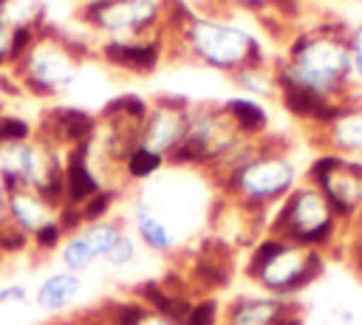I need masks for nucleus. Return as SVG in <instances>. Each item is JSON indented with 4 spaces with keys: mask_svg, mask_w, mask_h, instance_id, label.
I'll use <instances>...</instances> for the list:
<instances>
[{
    "mask_svg": "<svg viewBox=\"0 0 362 325\" xmlns=\"http://www.w3.org/2000/svg\"><path fill=\"white\" fill-rule=\"evenodd\" d=\"M37 136L59 150H68L96 138V119L82 107H51L42 113Z\"/></svg>",
    "mask_w": 362,
    "mask_h": 325,
    "instance_id": "12",
    "label": "nucleus"
},
{
    "mask_svg": "<svg viewBox=\"0 0 362 325\" xmlns=\"http://www.w3.org/2000/svg\"><path fill=\"white\" fill-rule=\"evenodd\" d=\"M277 88L305 90L328 105L354 99L348 25L342 20H322L288 40L283 59L274 65Z\"/></svg>",
    "mask_w": 362,
    "mask_h": 325,
    "instance_id": "1",
    "label": "nucleus"
},
{
    "mask_svg": "<svg viewBox=\"0 0 362 325\" xmlns=\"http://www.w3.org/2000/svg\"><path fill=\"white\" fill-rule=\"evenodd\" d=\"M31 246V237L23 232V229H17L6 215L0 218V254L6 257V254H20V252H25Z\"/></svg>",
    "mask_w": 362,
    "mask_h": 325,
    "instance_id": "27",
    "label": "nucleus"
},
{
    "mask_svg": "<svg viewBox=\"0 0 362 325\" xmlns=\"http://www.w3.org/2000/svg\"><path fill=\"white\" fill-rule=\"evenodd\" d=\"M88 48L79 45L71 37L59 34H37L34 45L25 51V57L17 62V82L20 90H31L34 96H54L62 88H68L76 73L82 54Z\"/></svg>",
    "mask_w": 362,
    "mask_h": 325,
    "instance_id": "6",
    "label": "nucleus"
},
{
    "mask_svg": "<svg viewBox=\"0 0 362 325\" xmlns=\"http://www.w3.org/2000/svg\"><path fill=\"white\" fill-rule=\"evenodd\" d=\"M8 54H11V28L0 23V68L8 65Z\"/></svg>",
    "mask_w": 362,
    "mask_h": 325,
    "instance_id": "34",
    "label": "nucleus"
},
{
    "mask_svg": "<svg viewBox=\"0 0 362 325\" xmlns=\"http://www.w3.org/2000/svg\"><path fill=\"white\" fill-rule=\"evenodd\" d=\"M82 20L110 40H139L164 23V0H85Z\"/></svg>",
    "mask_w": 362,
    "mask_h": 325,
    "instance_id": "7",
    "label": "nucleus"
},
{
    "mask_svg": "<svg viewBox=\"0 0 362 325\" xmlns=\"http://www.w3.org/2000/svg\"><path fill=\"white\" fill-rule=\"evenodd\" d=\"M348 57H351V88L362 99V17L348 25Z\"/></svg>",
    "mask_w": 362,
    "mask_h": 325,
    "instance_id": "26",
    "label": "nucleus"
},
{
    "mask_svg": "<svg viewBox=\"0 0 362 325\" xmlns=\"http://www.w3.org/2000/svg\"><path fill=\"white\" fill-rule=\"evenodd\" d=\"M133 226H136L139 240H141L150 252H156V254H175L178 246H181L178 232H175V229L158 215V209L150 206L144 198H139L136 206H133Z\"/></svg>",
    "mask_w": 362,
    "mask_h": 325,
    "instance_id": "16",
    "label": "nucleus"
},
{
    "mask_svg": "<svg viewBox=\"0 0 362 325\" xmlns=\"http://www.w3.org/2000/svg\"><path fill=\"white\" fill-rule=\"evenodd\" d=\"M99 54L113 68H122V71H130V73H150L158 65V59H161V45L153 37L105 40Z\"/></svg>",
    "mask_w": 362,
    "mask_h": 325,
    "instance_id": "15",
    "label": "nucleus"
},
{
    "mask_svg": "<svg viewBox=\"0 0 362 325\" xmlns=\"http://www.w3.org/2000/svg\"><path fill=\"white\" fill-rule=\"evenodd\" d=\"M226 3L240 6V8H252V11H277L280 20L294 17V11H297V0H226Z\"/></svg>",
    "mask_w": 362,
    "mask_h": 325,
    "instance_id": "32",
    "label": "nucleus"
},
{
    "mask_svg": "<svg viewBox=\"0 0 362 325\" xmlns=\"http://www.w3.org/2000/svg\"><path fill=\"white\" fill-rule=\"evenodd\" d=\"M62 240H65V232H62V226L57 223V218H54V220H48L45 226H40V229L31 235V246H34L40 254H48V252L59 249V246H62Z\"/></svg>",
    "mask_w": 362,
    "mask_h": 325,
    "instance_id": "30",
    "label": "nucleus"
},
{
    "mask_svg": "<svg viewBox=\"0 0 362 325\" xmlns=\"http://www.w3.org/2000/svg\"><path fill=\"white\" fill-rule=\"evenodd\" d=\"M356 3H359V6H362V0H356Z\"/></svg>",
    "mask_w": 362,
    "mask_h": 325,
    "instance_id": "40",
    "label": "nucleus"
},
{
    "mask_svg": "<svg viewBox=\"0 0 362 325\" xmlns=\"http://www.w3.org/2000/svg\"><path fill=\"white\" fill-rule=\"evenodd\" d=\"M212 178L223 198L260 215H269L303 181L286 141L272 136L246 141Z\"/></svg>",
    "mask_w": 362,
    "mask_h": 325,
    "instance_id": "2",
    "label": "nucleus"
},
{
    "mask_svg": "<svg viewBox=\"0 0 362 325\" xmlns=\"http://www.w3.org/2000/svg\"><path fill=\"white\" fill-rule=\"evenodd\" d=\"M136 240L127 235V232H122V237L113 243V249L105 254V263L107 266H113V268H124V266H130L133 260H136Z\"/></svg>",
    "mask_w": 362,
    "mask_h": 325,
    "instance_id": "31",
    "label": "nucleus"
},
{
    "mask_svg": "<svg viewBox=\"0 0 362 325\" xmlns=\"http://www.w3.org/2000/svg\"><path fill=\"white\" fill-rule=\"evenodd\" d=\"M223 110H226V116L232 119V124L238 127V133L243 138H263V136H269L266 133L269 130V113H266V107L257 99H252V96H232V99L223 102Z\"/></svg>",
    "mask_w": 362,
    "mask_h": 325,
    "instance_id": "19",
    "label": "nucleus"
},
{
    "mask_svg": "<svg viewBox=\"0 0 362 325\" xmlns=\"http://www.w3.org/2000/svg\"><path fill=\"white\" fill-rule=\"evenodd\" d=\"M334 314H337V319H339L342 325H354V319H356V314H354V311H348V308H337Z\"/></svg>",
    "mask_w": 362,
    "mask_h": 325,
    "instance_id": "36",
    "label": "nucleus"
},
{
    "mask_svg": "<svg viewBox=\"0 0 362 325\" xmlns=\"http://www.w3.org/2000/svg\"><path fill=\"white\" fill-rule=\"evenodd\" d=\"M79 291H82V277L62 268V271L48 274V277L37 285L34 302H37V308L45 311V314H62V311H68V308L76 302Z\"/></svg>",
    "mask_w": 362,
    "mask_h": 325,
    "instance_id": "18",
    "label": "nucleus"
},
{
    "mask_svg": "<svg viewBox=\"0 0 362 325\" xmlns=\"http://www.w3.org/2000/svg\"><path fill=\"white\" fill-rule=\"evenodd\" d=\"M6 215V189H3V184H0V218Z\"/></svg>",
    "mask_w": 362,
    "mask_h": 325,
    "instance_id": "38",
    "label": "nucleus"
},
{
    "mask_svg": "<svg viewBox=\"0 0 362 325\" xmlns=\"http://www.w3.org/2000/svg\"><path fill=\"white\" fill-rule=\"evenodd\" d=\"M59 260L65 266V271H74V274H82L85 268H90V263H96L88 240L82 237V232H74L62 240L59 246Z\"/></svg>",
    "mask_w": 362,
    "mask_h": 325,
    "instance_id": "24",
    "label": "nucleus"
},
{
    "mask_svg": "<svg viewBox=\"0 0 362 325\" xmlns=\"http://www.w3.org/2000/svg\"><path fill=\"white\" fill-rule=\"evenodd\" d=\"M6 93H17V88H11V82H6V76H0V113L6 105Z\"/></svg>",
    "mask_w": 362,
    "mask_h": 325,
    "instance_id": "35",
    "label": "nucleus"
},
{
    "mask_svg": "<svg viewBox=\"0 0 362 325\" xmlns=\"http://www.w3.org/2000/svg\"><path fill=\"white\" fill-rule=\"evenodd\" d=\"M113 201H116V192L113 189H99L93 198H88L82 206H79V212H82V220L85 223H96V220H105L107 218V212H110V206H113Z\"/></svg>",
    "mask_w": 362,
    "mask_h": 325,
    "instance_id": "28",
    "label": "nucleus"
},
{
    "mask_svg": "<svg viewBox=\"0 0 362 325\" xmlns=\"http://www.w3.org/2000/svg\"><path fill=\"white\" fill-rule=\"evenodd\" d=\"M0 263H3V254H0Z\"/></svg>",
    "mask_w": 362,
    "mask_h": 325,
    "instance_id": "39",
    "label": "nucleus"
},
{
    "mask_svg": "<svg viewBox=\"0 0 362 325\" xmlns=\"http://www.w3.org/2000/svg\"><path fill=\"white\" fill-rule=\"evenodd\" d=\"M102 325H178L164 314L150 311L136 297L133 300H116L105 305V317H99Z\"/></svg>",
    "mask_w": 362,
    "mask_h": 325,
    "instance_id": "20",
    "label": "nucleus"
},
{
    "mask_svg": "<svg viewBox=\"0 0 362 325\" xmlns=\"http://www.w3.org/2000/svg\"><path fill=\"white\" fill-rule=\"evenodd\" d=\"M48 325H99L96 319H57V322H48Z\"/></svg>",
    "mask_w": 362,
    "mask_h": 325,
    "instance_id": "37",
    "label": "nucleus"
},
{
    "mask_svg": "<svg viewBox=\"0 0 362 325\" xmlns=\"http://www.w3.org/2000/svg\"><path fill=\"white\" fill-rule=\"evenodd\" d=\"M320 153H334L362 161V99L354 96L334 110V116L317 127Z\"/></svg>",
    "mask_w": 362,
    "mask_h": 325,
    "instance_id": "10",
    "label": "nucleus"
},
{
    "mask_svg": "<svg viewBox=\"0 0 362 325\" xmlns=\"http://www.w3.org/2000/svg\"><path fill=\"white\" fill-rule=\"evenodd\" d=\"M96 322H99V319H96ZM99 325H102V322H99Z\"/></svg>",
    "mask_w": 362,
    "mask_h": 325,
    "instance_id": "41",
    "label": "nucleus"
},
{
    "mask_svg": "<svg viewBox=\"0 0 362 325\" xmlns=\"http://www.w3.org/2000/svg\"><path fill=\"white\" fill-rule=\"evenodd\" d=\"M269 235L328 254L334 249H342L345 223L325 201V195L303 178L269 215Z\"/></svg>",
    "mask_w": 362,
    "mask_h": 325,
    "instance_id": "4",
    "label": "nucleus"
},
{
    "mask_svg": "<svg viewBox=\"0 0 362 325\" xmlns=\"http://www.w3.org/2000/svg\"><path fill=\"white\" fill-rule=\"evenodd\" d=\"M232 79L238 82V88H243L252 99H272L277 96V76L274 68L269 65H257V68H243L238 73H232Z\"/></svg>",
    "mask_w": 362,
    "mask_h": 325,
    "instance_id": "21",
    "label": "nucleus"
},
{
    "mask_svg": "<svg viewBox=\"0 0 362 325\" xmlns=\"http://www.w3.org/2000/svg\"><path fill=\"white\" fill-rule=\"evenodd\" d=\"M232 246L221 237H206L201 240V246L192 254V266H189V285L201 288V291H218L226 288L232 280Z\"/></svg>",
    "mask_w": 362,
    "mask_h": 325,
    "instance_id": "13",
    "label": "nucleus"
},
{
    "mask_svg": "<svg viewBox=\"0 0 362 325\" xmlns=\"http://www.w3.org/2000/svg\"><path fill=\"white\" fill-rule=\"evenodd\" d=\"M90 147L88 144H76L65 150V172H62V187H65V203L68 206H82L88 198H93L102 189V181L96 175V170L90 167ZM62 203V206H65Z\"/></svg>",
    "mask_w": 362,
    "mask_h": 325,
    "instance_id": "14",
    "label": "nucleus"
},
{
    "mask_svg": "<svg viewBox=\"0 0 362 325\" xmlns=\"http://www.w3.org/2000/svg\"><path fill=\"white\" fill-rule=\"evenodd\" d=\"M187 119H189V107L184 99H173V96L158 99L156 105H150V110L141 122L139 144L167 158L181 144V138L187 133Z\"/></svg>",
    "mask_w": 362,
    "mask_h": 325,
    "instance_id": "9",
    "label": "nucleus"
},
{
    "mask_svg": "<svg viewBox=\"0 0 362 325\" xmlns=\"http://www.w3.org/2000/svg\"><path fill=\"white\" fill-rule=\"evenodd\" d=\"M305 181L325 195V201L334 206V212L345 226L362 212V161L334 153H320L308 164Z\"/></svg>",
    "mask_w": 362,
    "mask_h": 325,
    "instance_id": "8",
    "label": "nucleus"
},
{
    "mask_svg": "<svg viewBox=\"0 0 362 325\" xmlns=\"http://www.w3.org/2000/svg\"><path fill=\"white\" fill-rule=\"evenodd\" d=\"M34 138L31 124L23 116H11V113H0V144H14V141H28Z\"/></svg>",
    "mask_w": 362,
    "mask_h": 325,
    "instance_id": "29",
    "label": "nucleus"
},
{
    "mask_svg": "<svg viewBox=\"0 0 362 325\" xmlns=\"http://www.w3.org/2000/svg\"><path fill=\"white\" fill-rule=\"evenodd\" d=\"M6 218L31 237L40 226L57 218V209L34 189H11L6 192Z\"/></svg>",
    "mask_w": 362,
    "mask_h": 325,
    "instance_id": "17",
    "label": "nucleus"
},
{
    "mask_svg": "<svg viewBox=\"0 0 362 325\" xmlns=\"http://www.w3.org/2000/svg\"><path fill=\"white\" fill-rule=\"evenodd\" d=\"M181 42L187 45V51L223 73H238L243 68H257L266 65V54L260 40L243 28L235 20H223V17H212V14H192L181 28Z\"/></svg>",
    "mask_w": 362,
    "mask_h": 325,
    "instance_id": "5",
    "label": "nucleus"
},
{
    "mask_svg": "<svg viewBox=\"0 0 362 325\" xmlns=\"http://www.w3.org/2000/svg\"><path fill=\"white\" fill-rule=\"evenodd\" d=\"M221 314H223V308H221L218 297L201 294V297L192 300L189 314L184 317L181 325H221Z\"/></svg>",
    "mask_w": 362,
    "mask_h": 325,
    "instance_id": "25",
    "label": "nucleus"
},
{
    "mask_svg": "<svg viewBox=\"0 0 362 325\" xmlns=\"http://www.w3.org/2000/svg\"><path fill=\"white\" fill-rule=\"evenodd\" d=\"M23 302H28V291L23 285L11 283L0 288V305H23Z\"/></svg>",
    "mask_w": 362,
    "mask_h": 325,
    "instance_id": "33",
    "label": "nucleus"
},
{
    "mask_svg": "<svg viewBox=\"0 0 362 325\" xmlns=\"http://www.w3.org/2000/svg\"><path fill=\"white\" fill-rule=\"evenodd\" d=\"M164 164H167L164 155H158V153H153V150H147V147H141V144H133L130 153H127L124 161H122V170H124V175H127L130 181H144V178L156 175Z\"/></svg>",
    "mask_w": 362,
    "mask_h": 325,
    "instance_id": "22",
    "label": "nucleus"
},
{
    "mask_svg": "<svg viewBox=\"0 0 362 325\" xmlns=\"http://www.w3.org/2000/svg\"><path fill=\"white\" fill-rule=\"evenodd\" d=\"M303 311L297 300H283L272 294H238L223 305L221 322L223 325H277L288 314Z\"/></svg>",
    "mask_w": 362,
    "mask_h": 325,
    "instance_id": "11",
    "label": "nucleus"
},
{
    "mask_svg": "<svg viewBox=\"0 0 362 325\" xmlns=\"http://www.w3.org/2000/svg\"><path fill=\"white\" fill-rule=\"evenodd\" d=\"M122 232H124V226L119 220H107V218L82 226V237L88 240V246H90L96 260H105V254L113 249V243L122 237Z\"/></svg>",
    "mask_w": 362,
    "mask_h": 325,
    "instance_id": "23",
    "label": "nucleus"
},
{
    "mask_svg": "<svg viewBox=\"0 0 362 325\" xmlns=\"http://www.w3.org/2000/svg\"><path fill=\"white\" fill-rule=\"evenodd\" d=\"M325 271V254L277 235H263L249 246L243 274L272 297L297 300L300 291L314 285Z\"/></svg>",
    "mask_w": 362,
    "mask_h": 325,
    "instance_id": "3",
    "label": "nucleus"
}]
</instances>
